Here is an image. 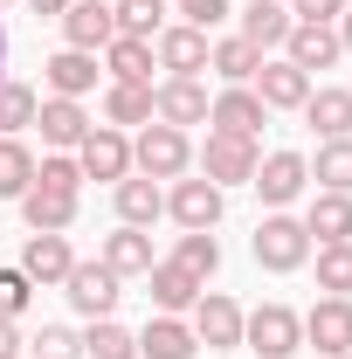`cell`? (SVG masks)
<instances>
[{
	"label": "cell",
	"mask_w": 352,
	"mask_h": 359,
	"mask_svg": "<svg viewBox=\"0 0 352 359\" xmlns=\"http://www.w3.org/2000/svg\"><path fill=\"white\" fill-rule=\"evenodd\" d=\"M249 256H256V269H269V276H290V269L311 263V235H304V222H297L290 208H276V215H263V222H256Z\"/></svg>",
	"instance_id": "1"
},
{
	"label": "cell",
	"mask_w": 352,
	"mask_h": 359,
	"mask_svg": "<svg viewBox=\"0 0 352 359\" xmlns=\"http://www.w3.org/2000/svg\"><path fill=\"white\" fill-rule=\"evenodd\" d=\"M132 173H145V180H180V173H194V138L180 132V125H138V138H132Z\"/></svg>",
	"instance_id": "2"
},
{
	"label": "cell",
	"mask_w": 352,
	"mask_h": 359,
	"mask_svg": "<svg viewBox=\"0 0 352 359\" xmlns=\"http://www.w3.org/2000/svg\"><path fill=\"white\" fill-rule=\"evenodd\" d=\"M242 346L256 359L304 353V311H290V304H256V311H242Z\"/></svg>",
	"instance_id": "3"
},
{
	"label": "cell",
	"mask_w": 352,
	"mask_h": 359,
	"mask_svg": "<svg viewBox=\"0 0 352 359\" xmlns=\"http://www.w3.org/2000/svg\"><path fill=\"white\" fill-rule=\"evenodd\" d=\"M249 187L263 194V208L276 215V208L304 201V187H311V159H304V152H290V145H283V152H263V159H256V180H249Z\"/></svg>",
	"instance_id": "4"
},
{
	"label": "cell",
	"mask_w": 352,
	"mask_h": 359,
	"mask_svg": "<svg viewBox=\"0 0 352 359\" xmlns=\"http://www.w3.org/2000/svg\"><path fill=\"white\" fill-rule=\"evenodd\" d=\"M166 215H173L180 222V235H187V228H208V235H215V222L221 215H228V194H221L215 180H166Z\"/></svg>",
	"instance_id": "5"
},
{
	"label": "cell",
	"mask_w": 352,
	"mask_h": 359,
	"mask_svg": "<svg viewBox=\"0 0 352 359\" xmlns=\"http://www.w3.org/2000/svg\"><path fill=\"white\" fill-rule=\"evenodd\" d=\"M256 138H228V132H208V145H201V180H215L221 194L228 187H249L256 180Z\"/></svg>",
	"instance_id": "6"
},
{
	"label": "cell",
	"mask_w": 352,
	"mask_h": 359,
	"mask_svg": "<svg viewBox=\"0 0 352 359\" xmlns=\"http://www.w3.org/2000/svg\"><path fill=\"white\" fill-rule=\"evenodd\" d=\"M62 297H69V311H83V318H111L118 297H125V276L104 269V263H76L62 276Z\"/></svg>",
	"instance_id": "7"
},
{
	"label": "cell",
	"mask_w": 352,
	"mask_h": 359,
	"mask_svg": "<svg viewBox=\"0 0 352 359\" xmlns=\"http://www.w3.org/2000/svg\"><path fill=\"white\" fill-rule=\"evenodd\" d=\"M269 125V104L256 97L249 83H221L215 104H208V132H228V138H256Z\"/></svg>",
	"instance_id": "8"
},
{
	"label": "cell",
	"mask_w": 352,
	"mask_h": 359,
	"mask_svg": "<svg viewBox=\"0 0 352 359\" xmlns=\"http://www.w3.org/2000/svg\"><path fill=\"white\" fill-rule=\"evenodd\" d=\"M194 325V339L208 346V353H228V346H242V304L228 297V290H201V304L187 311Z\"/></svg>",
	"instance_id": "9"
},
{
	"label": "cell",
	"mask_w": 352,
	"mask_h": 359,
	"mask_svg": "<svg viewBox=\"0 0 352 359\" xmlns=\"http://www.w3.org/2000/svg\"><path fill=\"white\" fill-rule=\"evenodd\" d=\"M76 166H83V180H118L132 173V138L118 132V125H90L83 145H76Z\"/></svg>",
	"instance_id": "10"
},
{
	"label": "cell",
	"mask_w": 352,
	"mask_h": 359,
	"mask_svg": "<svg viewBox=\"0 0 352 359\" xmlns=\"http://www.w3.org/2000/svg\"><path fill=\"white\" fill-rule=\"evenodd\" d=\"M208 104H215V97H208L201 76H166V83H152V118H159V125H180V132H187V125H208Z\"/></svg>",
	"instance_id": "11"
},
{
	"label": "cell",
	"mask_w": 352,
	"mask_h": 359,
	"mask_svg": "<svg viewBox=\"0 0 352 359\" xmlns=\"http://www.w3.org/2000/svg\"><path fill=\"white\" fill-rule=\"evenodd\" d=\"M208 35L201 28H187V21H173V28H159L152 35V62L166 69V76H208Z\"/></svg>",
	"instance_id": "12"
},
{
	"label": "cell",
	"mask_w": 352,
	"mask_h": 359,
	"mask_svg": "<svg viewBox=\"0 0 352 359\" xmlns=\"http://www.w3.org/2000/svg\"><path fill=\"white\" fill-rule=\"evenodd\" d=\"M249 90L263 97L269 111H304V97H311V76L290 62V55H263V69L249 76Z\"/></svg>",
	"instance_id": "13"
},
{
	"label": "cell",
	"mask_w": 352,
	"mask_h": 359,
	"mask_svg": "<svg viewBox=\"0 0 352 359\" xmlns=\"http://www.w3.org/2000/svg\"><path fill=\"white\" fill-rule=\"evenodd\" d=\"M304 346L311 353H352V297H318L304 311Z\"/></svg>",
	"instance_id": "14"
},
{
	"label": "cell",
	"mask_w": 352,
	"mask_h": 359,
	"mask_svg": "<svg viewBox=\"0 0 352 359\" xmlns=\"http://www.w3.org/2000/svg\"><path fill=\"white\" fill-rule=\"evenodd\" d=\"M76 208H83V194H55V187H28V194H21L28 235H69V228H76Z\"/></svg>",
	"instance_id": "15"
},
{
	"label": "cell",
	"mask_w": 352,
	"mask_h": 359,
	"mask_svg": "<svg viewBox=\"0 0 352 359\" xmlns=\"http://www.w3.org/2000/svg\"><path fill=\"white\" fill-rule=\"evenodd\" d=\"M145 290H152V304H159L166 318H187L194 304H201V290H208V283H201V276H187L173 256H159V263L145 269Z\"/></svg>",
	"instance_id": "16"
},
{
	"label": "cell",
	"mask_w": 352,
	"mask_h": 359,
	"mask_svg": "<svg viewBox=\"0 0 352 359\" xmlns=\"http://www.w3.org/2000/svg\"><path fill=\"white\" fill-rule=\"evenodd\" d=\"M35 125H42V145H48V152H76L83 132H90V111H83V97H42Z\"/></svg>",
	"instance_id": "17"
},
{
	"label": "cell",
	"mask_w": 352,
	"mask_h": 359,
	"mask_svg": "<svg viewBox=\"0 0 352 359\" xmlns=\"http://www.w3.org/2000/svg\"><path fill=\"white\" fill-rule=\"evenodd\" d=\"M69 269H76V249H69V235H28V249H21V276H28L35 290H55Z\"/></svg>",
	"instance_id": "18"
},
{
	"label": "cell",
	"mask_w": 352,
	"mask_h": 359,
	"mask_svg": "<svg viewBox=\"0 0 352 359\" xmlns=\"http://www.w3.org/2000/svg\"><path fill=\"white\" fill-rule=\"evenodd\" d=\"M111 35H118L111 0H69V14H62V48H90V55H104Z\"/></svg>",
	"instance_id": "19"
},
{
	"label": "cell",
	"mask_w": 352,
	"mask_h": 359,
	"mask_svg": "<svg viewBox=\"0 0 352 359\" xmlns=\"http://www.w3.org/2000/svg\"><path fill=\"white\" fill-rule=\"evenodd\" d=\"M283 55H290L304 76H318V69H332L346 48H339V28H325V21H297V28L283 35Z\"/></svg>",
	"instance_id": "20"
},
{
	"label": "cell",
	"mask_w": 352,
	"mask_h": 359,
	"mask_svg": "<svg viewBox=\"0 0 352 359\" xmlns=\"http://www.w3.org/2000/svg\"><path fill=\"white\" fill-rule=\"evenodd\" d=\"M42 83H48V97H90L97 90V55L90 48H55L42 62Z\"/></svg>",
	"instance_id": "21"
},
{
	"label": "cell",
	"mask_w": 352,
	"mask_h": 359,
	"mask_svg": "<svg viewBox=\"0 0 352 359\" xmlns=\"http://www.w3.org/2000/svg\"><path fill=\"white\" fill-rule=\"evenodd\" d=\"M311 235V249H325V242H352V194H311V208L297 215Z\"/></svg>",
	"instance_id": "22"
},
{
	"label": "cell",
	"mask_w": 352,
	"mask_h": 359,
	"mask_svg": "<svg viewBox=\"0 0 352 359\" xmlns=\"http://www.w3.org/2000/svg\"><path fill=\"white\" fill-rule=\"evenodd\" d=\"M111 194H118V222H125V228H152L159 215H166V187L145 180V173H125Z\"/></svg>",
	"instance_id": "23"
},
{
	"label": "cell",
	"mask_w": 352,
	"mask_h": 359,
	"mask_svg": "<svg viewBox=\"0 0 352 359\" xmlns=\"http://www.w3.org/2000/svg\"><path fill=\"white\" fill-rule=\"evenodd\" d=\"M97 263L104 269H118V276H145V269L159 263V256H152V235H145V228H111V235H104V249H97Z\"/></svg>",
	"instance_id": "24"
},
{
	"label": "cell",
	"mask_w": 352,
	"mask_h": 359,
	"mask_svg": "<svg viewBox=\"0 0 352 359\" xmlns=\"http://www.w3.org/2000/svg\"><path fill=\"white\" fill-rule=\"evenodd\" d=\"M201 353V339H194V325L187 318H145V332H138V359H194Z\"/></svg>",
	"instance_id": "25"
},
{
	"label": "cell",
	"mask_w": 352,
	"mask_h": 359,
	"mask_svg": "<svg viewBox=\"0 0 352 359\" xmlns=\"http://www.w3.org/2000/svg\"><path fill=\"white\" fill-rule=\"evenodd\" d=\"M304 125H311L318 138H352V90L311 83V97H304Z\"/></svg>",
	"instance_id": "26"
},
{
	"label": "cell",
	"mask_w": 352,
	"mask_h": 359,
	"mask_svg": "<svg viewBox=\"0 0 352 359\" xmlns=\"http://www.w3.org/2000/svg\"><path fill=\"white\" fill-rule=\"evenodd\" d=\"M290 28H297V21H290V7H283V0H249V7H242V42L263 48V55H276Z\"/></svg>",
	"instance_id": "27"
},
{
	"label": "cell",
	"mask_w": 352,
	"mask_h": 359,
	"mask_svg": "<svg viewBox=\"0 0 352 359\" xmlns=\"http://www.w3.org/2000/svg\"><path fill=\"white\" fill-rule=\"evenodd\" d=\"M42 111V90L21 83V76H0V138H21Z\"/></svg>",
	"instance_id": "28"
},
{
	"label": "cell",
	"mask_w": 352,
	"mask_h": 359,
	"mask_svg": "<svg viewBox=\"0 0 352 359\" xmlns=\"http://www.w3.org/2000/svg\"><path fill=\"white\" fill-rule=\"evenodd\" d=\"M104 69H111V83H152V42L111 35L104 42Z\"/></svg>",
	"instance_id": "29"
},
{
	"label": "cell",
	"mask_w": 352,
	"mask_h": 359,
	"mask_svg": "<svg viewBox=\"0 0 352 359\" xmlns=\"http://www.w3.org/2000/svg\"><path fill=\"white\" fill-rule=\"evenodd\" d=\"M104 125H152V83H104Z\"/></svg>",
	"instance_id": "30"
},
{
	"label": "cell",
	"mask_w": 352,
	"mask_h": 359,
	"mask_svg": "<svg viewBox=\"0 0 352 359\" xmlns=\"http://www.w3.org/2000/svg\"><path fill=\"white\" fill-rule=\"evenodd\" d=\"M311 187H318V194H352V138H325V145H318Z\"/></svg>",
	"instance_id": "31"
},
{
	"label": "cell",
	"mask_w": 352,
	"mask_h": 359,
	"mask_svg": "<svg viewBox=\"0 0 352 359\" xmlns=\"http://www.w3.org/2000/svg\"><path fill=\"white\" fill-rule=\"evenodd\" d=\"M208 69H215L221 83H249V76L263 69V48H249L242 35H221V42L208 48Z\"/></svg>",
	"instance_id": "32"
},
{
	"label": "cell",
	"mask_w": 352,
	"mask_h": 359,
	"mask_svg": "<svg viewBox=\"0 0 352 359\" xmlns=\"http://www.w3.org/2000/svg\"><path fill=\"white\" fill-rule=\"evenodd\" d=\"M166 7H173V0H111V21H118V35L152 42V35L166 28Z\"/></svg>",
	"instance_id": "33"
},
{
	"label": "cell",
	"mask_w": 352,
	"mask_h": 359,
	"mask_svg": "<svg viewBox=\"0 0 352 359\" xmlns=\"http://www.w3.org/2000/svg\"><path fill=\"white\" fill-rule=\"evenodd\" d=\"M83 359H138V332H125L118 318H90Z\"/></svg>",
	"instance_id": "34"
},
{
	"label": "cell",
	"mask_w": 352,
	"mask_h": 359,
	"mask_svg": "<svg viewBox=\"0 0 352 359\" xmlns=\"http://www.w3.org/2000/svg\"><path fill=\"white\" fill-rule=\"evenodd\" d=\"M173 263L187 269V276H201V283H208V276L221 269V242L208 235V228H187V235L173 242Z\"/></svg>",
	"instance_id": "35"
},
{
	"label": "cell",
	"mask_w": 352,
	"mask_h": 359,
	"mask_svg": "<svg viewBox=\"0 0 352 359\" xmlns=\"http://www.w3.org/2000/svg\"><path fill=\"white\" fill-rule=\"evenodd\" d=\"M35 187V152L21 138H0V201H21Z\"/></svg>",
	"instance_id": "36"
},
{
	"label": "cell",
	"mask_w": 352,
	"mask_h": 359,
	"mask_svg": "<svg viewBox=\"0 0 352 359\" xmlns=\"http://www.w3.org/2000/svg\"><path fill=\"white\" fill-rule=\"evenodd\" d=\"M318 290L325 297H352V242H325L318 249Z\"/></svg>",
	"instance_id": "37"
},
{
	"label": "cell",
	"mask_w": 352,
	"mask_h": 359,
	"mask_svg": "<svg viewBox=\"0 0 352 359\" xmlns=\"http://www.w3.org/2000/svg\"><path fill=\"white\" fill-rule=\"evenodd\" d=\"M35 187H55V194H83V166H76V152H48V159H35Z\"/></svg>",
	"instance_id": "38"
},
{
	"label": "cell",
	"mask_w": 352,
	"mask_h": 359,
	"mask_svg": "<svg viewBox=\"0 0 352 359\" xmlns=\"http://www.w3.org/2000/svg\"><path fill=\"white\" fill-rule=\"evenodd\" d=\"M28 346H35V359H83V332H69V325H42Z\"/></svg>",
	"instance_id": "39"
},
{
	"label": "cell",
	"mask_w": 352,
	"mask_h": 359,
	"mask_svg": "<svg viewBox=\"0 0 352 359\" xmlns=\"http://www.w3.org/2000/svg\"><path fill=\"white\" fill-rule=\"evenodd\" d=\"M28 297H35V283L21 276V263H0V318H21Z\"/></svg>",
	"instance_id": "40"
},
{
	"label": "cell",
	"mask_w": 352,
	"mask_h": 359,
	"mask_svg": "<svg viewBox=\"0 0 352 359\" xmlns=\"http://www.w3.org/2000/svg\"><path fill=\"white\" fill-rule=\"evenodd\" d=\"M173 14L187 21V28H201V35H208V28L228 21V0H173Z\"/></svg>",
	"instance_id": "41"
},
{
	"label": "cell",
	"mask_w": 352,
	"mask_h": 359,
	"mask_svg": "<svg viewBox=\"0 0 352 359\" xmlns=\"http://www.w3.org/2000/svg\"><path fill=\"white\" fill-rule=\"evenodd\" d=\"M283 7H290V21H325V28H332L352 0H283Z\"/></svg>",
	"instance_id": "42"
},
{
	"label": "cell",
	"mask_w": 352,
	"mask_h": 359,
	"mask_svg": "<svg viewBox=\"0 0 352 359\" xmlns=\"http://www.w3.org/2000/svg\"><path fill=\"white\" fill-rule=\"evenodd\" d=\"M21 346H28L21 339V318H0V359H21Z\"/></svg>",
	"instance_id": "43"
},
{
	"label": "cell",
	"mask_w": 352,
	"mask_h": 359,
	"mask_svg": "<svg viewBox=\"0 0 352 359\" xmlns=\"http://www.w3.org/2000/svg\"><path fill=\"white\" fill-rule=\"evenodd\" d=\"M28 7H35L42 21H62V14H69V0H28Z\"/></svg>",
	"instance_id": "44"
},
{
	"label": "cell",
	"mask_w": 352,
	"mask_h": 359,
	"mask_svg": "<svg viewBox=\"0 0 352 359\" xmlns=\"http://www.w3.org/2000/svg\"><path fill=\"white\" fill-rule=\"evenodd\" d=\"M332 28H339V48H346V55H352V7H346V14H339V21H332Z\"/></svg>",
	"instance_id": "45"
},
{
	"label": "cell",
	"mask_w": 352,
	"mask_h": 359,
	"mask_svg": "<svg viewBox=\"0 0 352 359\" xmlns=\"http://www.w3.org/2000/svg\"><path fill=\"white\" fill-rule=\"evenodd\" d=\"M0 76H7V28H0Z\"/></svg>",
	"instance_id": "46"
},
{
	"label": "cell",
	"mask_w": 352,
	"mask_h": 359,
	"mask_svg": "<svg viewBox=\"0 0 352 359\" xmlns=\"http://www.w3.org/2000/svg\"><path fill=\"white\" fill-rule=\"evenodd\" d=\"M311 359H352V353H311Z\"/></svg>",
	"instance_id": "47"
},
{
	"label": "cell",
	"mask_w": 352,
	"mask_h": 359,
	"mask_svg": "<svg viewBox=\"0 0 352 359\" xmlns=\"http://www.w3.org/2000/svg\"><path fill=\"white\" fill-rule=\"evenodd\" d=\"M0 7H14V0H0Z\"/></svg>",
	"instance_id": "48"
}]
</instances>
